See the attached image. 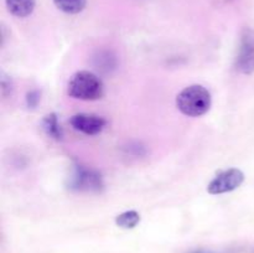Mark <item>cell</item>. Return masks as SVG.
Instances as JSON below:
<instances>
[{"label": "cell", "mask_w": 254, "mask_h": 253, "mask_svg": "<svg viewBox=\"0 0 254 253\" xmlns=\"http://www.w3.org/2000/svg\"><path fill=\"white\" fill-rule=\"evenodd\" d=\"M189 253H213V252L208 250H195V251H191V252Z\"/></svg>", "instance_id": "7c38bea8"}, {"label": "cell", "mask_w": 254, "mask_h": 253, "mask_svg": "<svg viewBox=\"0 0 254 253\" xmlns=\"http://www.w3.org/2000/svg\"><path fill=\"white\" fill-rule=\"evenodd\" d=\"M7 10L16 17H26L35 9V0H5Z\"/></svg>", "instance_id": "52a82bcc"}, {"label": "cell", "mask_w": 254, "mask_h": 253, "mask_svg": "<svg viewBox=\"0 0 254 253\" xmlns=\"http://www.w3.org/2000/svg\"><path fill=\"white\" fill-rule=\"evenodd\" d=\"M68 188L73 191L98 192L103 188V180L97 171L77 165L68 176Z\"/></svg>", "instance_id": "3957f363"}, {"label": "cell", "mask_w": 254, "mask_h": 253, "mask_svg": "<svg viewBox=\"0 0 254 253\" xmlns=\"http://www.w3.org/2000/svg\"><path fill=\"white\" fill-rule=\"evenodd\" d=\"M211 102V93L201 84L186 87L176 97L179 111L188 117H201L207 113Z\"/></svg>", "instance_id": "6da1fadb"}, {"label": "cell", "mask_w": 254, "mask_h": 253, "mask_svg": "<svg viewBox=\"0 0 254 253\" xmlns=\"http://www.w3.org/2000/svg\"><path fill=\"white\" fill-rule=\"evenodd\" d=\"M69 97L82 101H97L104 94V86L97 74L89 71H78L71 77L67 86Z\"/></svg>", "instance_id": "7a4b0ae2"}, {"label": "cell", "mask_w": 254, "mask_h": 253, "mask_svg": "<svg viewBox=\"0 0 254 253\" xmlns=\"http://www.w3.org/2000/svg\"><path fill=\"white\" fill-rule=\"evenodd\" d=\"M41 124L44 131L50 138L55 139V140H61L62 136H64V131H62L61 126H60L56 113H50L45 116Z\"/></svg>", "instance_id": "ba28073f"}, {"label": "cell", "mask_w": 254, "mask_h": 253, "mask_svg": "<svg viewBox=\"0 0 254 253\" xmlns=\"http://www.w3.org/2000/svg\"><path fill=\"white\" fill-rule=\"evenodd\" d=\"M245 181V174L242 170L236 168L227 169L218 173L208 184L207 191L211 195L231 192L240 188Z\"/></svg>", "instance_id": "277c9868"}, {"label": "cell", "mask_w": 254, "mask_h": 253, "mask_svg": "<svg viewBox=\"0 0 254 253\" xmlns=\"http://www.w3.org/2000/svg\"><path fill=\"white\" fill-rule=\"evenodd\" d=\"M39 101H40L39 91H31V92H29V93H27L26 103H27V106H29V107L34 108V107L37 106Z\"/></svg>", "instance_id": "8fae6325"}, {"label": "cell", "mask_w": 254, "mask_h": 253, "mask_svg": "<svg viewBox=\"0 0 254 253\" xmlns=\"http://www.w3.org/2000/svg\"><path fill=\"white\" fill-rule=\"evenodd\" d=\"M72 128L87 135H97L101 133L107 126V121L97 114L78 113L72 116L69 119Z\"/></svg>", "instance_id": "8992f818"}, {"label": "cell", "mask_w": 254, "mask_h": 253, "mask_svg": "<svg viewBox=\"0 0 254 253\" xmlns=\"http://www.w3.org/2000/svg\"><path fill=\"white\" fill-rule=\"evenodd\" d=\"M236 67L242 73H251L254 71V31L246 30L241 40Z\"/></svg>", "instance_id": "5b68a950"}, {"label": "cell", "mask_w": 254, "mask_h": 253, "mask_svg": "<svg viewBox=\"0 0 254 253\" xmlns=\"http://www.w3.org/2000/svg\"><path fill=\"white\" fill-rule=\"evenodd\" d=\"M55 5L66 14H78L86 7L87 0H54Z\"/></svg>", "instance_id": "30bf717a"}, {"label": "cell", "mask_w": 254, "mask_h": 253, "mask_svg": "<svg viewBox=\"0 0 254 253\" xmlns=\"http://www.w3.org/2000/svg\"><path fill=\"white\" fill-rule=\"evenodd\" d=\"M140 222V215L135 210L126 211L116 217V223L118 227L124 230H131Z\"/></svg>", "instance_id": "9c48e42d"}]
</instances>
